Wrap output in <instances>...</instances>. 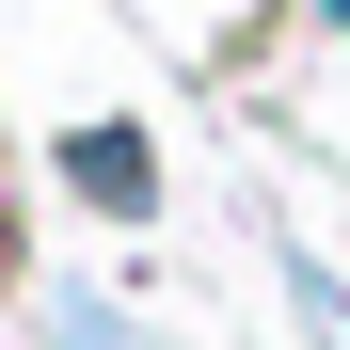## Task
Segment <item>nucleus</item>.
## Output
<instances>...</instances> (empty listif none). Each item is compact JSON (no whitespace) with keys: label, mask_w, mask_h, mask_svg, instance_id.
Returning a JSON list of instances; mask_svg holds the SVG:
<instances>
[{"label":"nucleus","mask_w":350,"mask_h":350,"mask_svg":"<svg viewBox=\"0 0 350 350\" xmlns=\"http://www.w3.org/2000/svg\"><path fill=\"white\" fill-rule=\"evenodd\" d=\"M319 16H334V32H350V0H319Z\"/></svg>","instance_id":"20e7f679"},{"label":"nucleus","mask_w":350,"mask_h":350,"mask_svg":"<svg viewBox=\"0 0 350 350\" xmlns=\"http://www.w3.org/2000/svg\"><path fill=\"white\" fill-rule=\"evenodd\" d=\"M64 191L96 207V223H159V159H144V128H64Z\"/></svg>","instance_id":"f257e3e1"},{"label":"nucleus","mask_w":350,"mask_h":350,"mask_svg":"<svg viewBox=\"0 0 350 350\" xmlns=\"http://www.w3.org/2000/svg\"><path fill=\"white\" fill-rule=\"evenodd\" d=\"M48 350H128V334H111L96 303H48Z\"/></svg>","instance_id":"7ed1b4c3"},{"label":"nucleus","mask_w":350,"mask_h":350,"mask_svg":"<svg viewBox=\"0 0 350 350\" xmlns=\"http://www.w3.org/2000/svg\"><path fill=\"white\" fill-rule=\"evenodd\" d=\"M286 303H303V319H319V350H350V303H334V286H319V271H286Z\"/></svg>","instance_id":"f03ea898"}]
</instances>
